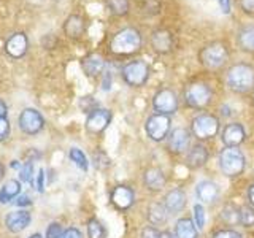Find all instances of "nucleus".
<instances>
[{"instance_id":"c85d7f7f","label":"nucleus","mask_w":254,"mask_h":238,"mask_svg":"<svg viewBox=\"0 0 254 238\" xmlns=\"http://www.w3.org/2000/svg\"><path fill=\"white\" fill-rule=\"evenodd\" d=\"M68 157H70V161L73 162L79 170H83V172L89 170V159H87V156L79 148H75V146L70 148Z\"/></svg>"},{"instance_id":"cd10ccee","label":"nucleus","mask_w":254,"mask_h":238,"mask_svg":"<svg viewBox=\"0 0 254 238\" xmlns=\"http://www.w3.org/2000/svg\"><path fill=\"white\" fill-rule=\"evenodd\" d=\"M87 238H107V227L97 218L87 221Z\"/></svg>"},{"instance_id":"4be33fe9","label":"nucleus","mask_w":254,"mask_h":238,"mask_svg":"<svg viewBox=\"0 0 254 238\" xmlns=\"http://www.w3.org/2000/svg\"><path fill=\"white\" fill-rule=\"evenodd\" d=\"M81 68H83L86 76L95 78L100 73H103V70H105V59H103L102 56L97 53L87 54L86 58L81 60Z\"/></svg>"},{"instance_id":"f3484780","label":"nucleus","mask_w":254,"mask_h":238,"mask_svg":"<svg viewBox=\"0 0 254 238\" xmlns=\"http://www.w3.org/2000/svg\"><path fill=\"white\" fill-rule=\"evenodd\" d=\"M246 140V129L240 122H230L221 132V141L224 146L238 148Z\"/></svg>"},{"instance_id":"603ef678","label":"nucleus","mask_w":254,"mask_h":238,"mask_svg":"<svg viewBox=\"0 0 254 238\" xmlns=\"http://www.w3.org/2000/svg\"><path fill=\"white\" fill-rule=\"evenodd\" d=\"M253 103H254V95H253Z\"/></svg>"},{"instance_id":"c9c22d12","label":"nucleus","mask_w":254,"mask_h":238,"mask_svg":"<svg viewBox=\"0 0 254 238\" xmlns=\"http://www.w3.org/2000/svg\"><path fill=\"white\" fill-rule=\"evenodd\" d=\"M221 219L226 224H238V210L232 208V206H224L221 213Z\"/></svg>"},{"instance_id":"473e14b6","label":"nucleus","mask_w":254,"mask_h":238,"mask_svg":"<svg viewBox=\"0 0 254 238\" xmlns=\"http://www.w3.org/2000/svg\"><path fill=\"white\" fill-rule=\"evenodd\" d=\"M35 167H34V162L32 161H27L26 164H22L21 170H19V179L22 182H29L32 184L34 182V178H35Z\"/></svg>"},{"instance_id":"f257e3e1","label":"nucleus","mask_w":254,"mask_h":238,"mask_svg":"<svg viewBox=\"0 0 254 238\" xmlns=\"http://www.w3.org/2000/svg\"><path fill=\"white\" fill-rule=\"evenodd\" d=\"M226 81L230 91L248 94L254 89V68L250 63H235L227 70Z\"/></svg>"},{"instance_id":"a878e982","label":"nucleus","mask_w":254,"mask_h":238,"mask_svg":"<svg viewBox=\"0 0 254 238\" xmlns=\"http://www.w3.org/2000/svg\"><path fill=\"white\" fill-rule=\"evenodd\" d=\"M21 194V182L18 179H10L0 189V203H10Z\"/></svg>"},{"instance_id":"a18cd8bd","label":"nucleus","mask_w":254,"mask_h":238,"mask_svg":"<svg viewBox=\"0 0 254 238\" xmlns=\"http://www.w3.org/2000/svg\"><path fill=\"white\" fill-rule=\"evenodd\" d=\"M246 198H248L250 205L254 208V182H253V184H250L248 190H246Z\"/></svg>"},{"instance_id":"49530a36","label":"nucleus","mask_w":254,"mask_h":238,"mask_svg":"<svg viewBox=\"0 0 254 238\" xmlns=\"http://www.w3.org/2000/svg\"><path fill=\"white\" fill-rule=\"evenodd\" d=\"M219 2V6H221V10H222V13H229L230 11V0H218Z\"/></svg>"},{"instance_id":"ea45409f","label":"nucleus","mask_w":254,"mask_h":238,"mask_svg":"<svg viewBox=\"0 0 254 238\" xmlns=\"http://www.w3.org/2000/svg\"><path fill=\"white\" fill-rule=\"evenodd\" d=\"M10 135V122L5 116H0V141H5Z\"/></svg>"},{"instance_id":"0eeeda50","label":"nucleus","mask_w":254,"mask_h":238,"mask_svg":"<svg viewBox=\"0 0 254 238\" xmlns=\"http://www.w3.org/2000/svg\"><path fill=\"white\" fill-rule=\"evenodd\" d=\"M213 97L211 87L205 83H192L186 87L185 91V102L186 105L194 110H203L210 105Z\"/></svg>"},{"instance_id":"b1692460","label":"nucleus","mask_w":254,"mask_h":238,"mask_svg":"<svg viewBox=\"0 0 254 238\" xmlns=\"http://www.w3.org/2000/svg\"><path fill=\"white\" fill-rule=\"evenodd\" d=\"M173 234L177 238H198L200 230L197 229L192 218H180L175 224Z\"/></svg>"},{"instance_id":"2f4dec72","label":"nucleus","mask_w":254,"mask_h":238,"mask_svg":"<svg viewBox=\"0 0 254 238\" xmlns=\"http://www.w3.org/2000/svg\"><path fill=\"white\" fill-rule=\"evenodd\" d=\"M192 219H194V222H195V226H197L198 230H202L205 227V222H206V210H205V206L200 202L194 203Z\"/></svg>"},{"instance_id":"1a4fd4ad","label":"nucleus","mask_w":254,"mask_h":238,"mask_svg":"<svg viewBox=\"0 0 254 238\" xmlns=\"http://www.w3.org/2000/svg\"><path fill=\"white\" fill-rule=\"evenodd\" d=\"M18 125L22 133L26 135H37L43 130L45 118L35 108H24L18 116Z\"/></svg>"},{"instance_id":"aec40b11","label":"nucleus","mask_w":254,"mask_h":238,"mask_svg":"<svg viewBox=\"0 0 254 238\" xmlns=\"http://www.w3.org/2000/svg\"><path fill=\"white\" fill-rule=\"evenodd\" d=\"M32 222V216L27 210H16L6 214L5 218V227L10 230L11 234H19L26 230Z\"/></svg>"},{"instance_id":"de8ad7c7","label":"nucleus","mask_w":254,"mask_h":238,"mask_svg":"<svg viewBox=\"0 0 254 238\" xmlns=\"http://www.w3.org/2000/svg\"><path fill=\"white\" fill-rule=\"evenodd\" d=\"M159 238H177V237H175V234L170 232V230L164 229V230H161V234H159Z\"/></svg>"},{"instance_id":"37998d69","label":"nucleus","mask_w":254,"mask_h":238,"mask_svg":"<svg viewBox=\"0 0 254 238\" xmlns=\"http://www.w3.org/2000/svg\"><path fill=\"white\" fill-rule=\"evenodd\" d=\"M240 3L245 13L254 14V0H240Z\"/></svg>"},{"instance_id":"9d476101","label":"nucleus","mask_w":254,"mask_h":238,"mask_svg":"<svg viewBox=\"0 0 254 238\" xmlns=\"http://www.w3.org/2000/svg\"><path fill=\"white\" fill-rule=\"evenodd\" d=\"M111 119H113V113L107 108H95L92 110L91 113H87L86 118V132L87 133H92V135H100L103 133L108 125L111 124Z\"/></svg>"},{"instance_id":"ddd939ff","label":"nucleus","mask_w":254,"mask_h":238,"mask_svg":"<svg viewBox=\"0 0 254 238\" xmlns=\"http://www.w3.org/2000/svg\"><path fill=\"white\" fill-rule=\"evenodd\" d=\"M190 133L185 127H177L173 129L169 137H167V149L170 151L172 154H185L188 153V149L190 148Z\"/></svg>"},{"instance_id":"7ed1b4c3","label":"nucleus","mask_w":254,"mask_h":238,"mask_svg":"<svg viewBox=\"0 0 254 238\" xmlns=\"http://www.w3.org/2000/svg\"><path fill=\"white\" fill-rule=\"evenodd\" d=\"M141 46V35L137 29L133 27H124L111 38L110 50L111 53L119 56H129L140 50Z\"/></svg>"},{"instance_id":"f8f14e48","label":"nucleus","mask_w":254,"mask_h":238,"mask_svg":"<svg viewBox=\"0 0 254 238\" xmlns=\"http://www.w3.org/2000/svg\"><path fill=\"white\" fill-rule=\"evenodd\" d=\"M135 200H137L135 190L127 184H118L110 192V202L119 211L130 210L135 205Z\"/></svg>"},{"instance_id":"a211bd4d","label":"nucleus","mask_w":254,"mask_h":238,"mask_svg":"<svg viewBox=\"0 0 254 238\" xmlns=\"http://www.w3.org/2000/svg\"><path fill=\"white\" fill-rule=\"evenodd\" d=\"M143 184L151 192H161V190L167 186V175L162 169L159 167H149L143 172Z\"/></svg>"},{"instance_id":"4c0bfd02","label":"nucleus","mask_w":254,"mask_h":238,"mask_svg":"<svg viewBox=\"0 0 254 238\" xmlns=\"http://www.w3.org/2000/svg\"><path fill=\"white\" fill-rule=\"evenodd\" d=\"M45 179H46V175H45V169H38L37 173H35V178H34V187L37 192H45Z\"/></svg>"},{"instance_id":"dca6fc26","label":"nucleus","mask_w":254,"mask_h":238,"mask_svg":"<svg viewBox=\"0 0 254 238\" xmlns=\"http://www.w3.org/2000/svg\"><path fill=\"white\" fill-rule=\"evenodd\" d=\"M195 197L202 205H213L219 200L221 189L214 181L211 179H202L195 184Z\"/></svg>"},{"instance_id":"412c9836","label":"nucleus","mask_w":254,"mask_h":238,"mask_svg":"<svg viewBox=\"0 0 254 238\" xmlns=\"http://www.w3.org/2000/svg\"><path fill=\"white\" fill-rule=\"evenodd\" d=\"M146 218H148L151 226H154V227L159 229V227L167 226L170 214H169V211H167L164 202L153 200L148 205V208H146Z\"/></svg>"},{"instance_id":"393cba45","label":"nucleus","mask_w":254,"mask_h":238,"mask_svg":"<svg viewBox=\"0 0 254 238\" xmlns=\"http://www.w3.org/2000/svg\"><path fill=\"white\" fill-rule=\"evenodd\" d=\"M64 32L70 37V38H78L83 35L84 32V21L81 16L78 14H71L64 22Z\"/></svg>"},{"instance_id":"e433bc0d","label":"nucleus","mask_w":254,"mask_h":238,"mask_svg":"<svg viewBox=\"0 0 254 238\" xmlns=\"http://www.w3.org/2000/svg\"><path fill=\"white\" fill-rule=\"evenodd\" d=\"M64 232H65V230H64V227L59 222H50V226L46 227L45 238H62Z\"/></svg>"},{"instance_id":"423d86ee","label":"nucleus","mask_w":254,"mask_h":238,"mask_svg":"<svg viewBox=\"0 0 254 238\" xmlns=\"http://www.w3.org/2000/svg\"><path fill=\"white\" fill-rule=\"evenodd\" d=\"M149 75H151V70L145 60L127 62L121 70V76L124 79V83L132 87H140L143 84H146Z\"/></svg>"},{"instance_id":"c756f323","label":"nucleus","mask_w":254,"mask_h":238,"mask_svg":"<svg viewBox=\"0 0 254 238\" xmlns=\"http://www.w3.org/2000/svg\"><path fill=\"white\" fill-rule=\"evenodd\" d=\"M238 224L242 227L254 226V208L251 205H243L238 208Z\"/></svg>"},{"instance_id":"6ab92c4d","label":"nucleus","mask_w":254,"mask_h":238,"mask_svg":"<svg viewBox=\"0 0 254 238\" xmlns=\"http://www.w3.org/2000/svg\"><path fill=\"white\" fill-rule=\"evenodd\" d=\"M210 159V151L202 143H195L194 146H190L186 153V165L190 170H198L206 165Z\"/></svg>"},{"instance_id":"3c124183","label":"nucleus","mask_w":254,"mask_h":238,"mask_svg":"<svg viewBox=\"0 0 254 238\" xmlns=\"http://www.w3.org/2000/svg\"><path fill=\"white\" fill-rule=\"evenodd\" d=\"M29 238H43L42 235H40V234H34V235H30Z\"/></svg>"},{"instance_id":"4468645a","label":"nucleus","mask_w":254,"mask_h":238,"mask_svg":"<svg viewBox=\"0 0 254 238\" xmlns=\"http://www.w3.org/2000/svg\"><path fill=\"white\" fill-rule=\"evenodd\" d=\"M5 53L11 59H22L29 51V37L26 32H14L5 42Z\"/></svg>"},{"instance_id":"a19ab883","label":"nucleus","mask_w":254,"mask_h":238,"mask_svg":"<svg viewBox=\"0 0 254 238\" xmlns=\"http://www.w3.org/2000/svg\"><path fill=\"white\" fill-rule=\"evenodd\" d=\"M62 238H84L83 237V232L76 227H68L65 229V232H64Z\"/></svg>"},{"instance_id":"5701e85b","label":"nucleus","mask_w":254,"mask_h":238,"mask_svg":"<svg viewBox=\"0 0 254 238\" xmlns=\"http://www.w3.org/2000/svg\"><path fill=\"white\" fill-rule=\"evenodd\" d=\"M151 45H153L154 51L161 54H167L173 46V37L169 30H164V29L154 30L153 35H151Z\"/></svg>"},{"instance_id":"09e8293b","label":"nucleus","mask_w":254,"mask_h":238,"mask_svg":"<svg viewBox=\"0 0 254 238\" xmlns=\"http://www.w3.org/2000/svg\"><path fill=\"white\" fill-rule=\"evenodd\" d=\"M6 113H8V107H6V103L0 99V116H5L6 118Z\"/></svg>"},{"instance_id":"58836bf2","label":"nucleus","mask_w":254,"mask_h":238,"mask_svg":"<svg viewBox=\"0 0 254 238\" xmlns=\"http://www.w3.org/2000/svg\"><path fill=\"white\" fill-rule=\"evenodd\" d=\"M159 234H161V230L154 226H146L141 229L140 232V238H159Z\"/></svg>"},{"instance_id":"f03ea898","label":"nucleus","mask_w":254,"mask_h":238,"mask_svg":"<svg viewBox=\"0 0 254 238\" xmlns=\"http://www.w3.org/2000/svg\"><path fill=\"white\" fill-rule=\"evenodd\" d=\"M218 167L227 178H238L246 170V157L242 149L224 146L218 157Z\"/></svg>"},{"instance_id":"c03bdc74","label":"nucleus","mask_w":254,"mask_h":238,"mask_svg":"<svg viewBox=\"0 0 254 238\" xmlns=\"http://www.w3.org/2000/svg\"><path fill=\"white\" fill-rule=\"evenodd\" d=\"M110 87H111V75H110V71H105V78H103L102 89L103 91H110Z\"/></svg>"},{"instance_id":"2eb2a0df","label":"nucleus","mask_w":254,"mask_h":238,"mask_svg":"<svg viewBox=\"0 0 254 238\" xmlns=\"http://www.w3.org/2000/svg\"><path fill=\"white\" fill-rule=\"evenodd\" d=\"M162 202L170 216H177L181 211H185L188 205V195L183 187H173L164 195Z\"/></svg>"},{"instance_id":"79ce46f5","label":"nucleus","mask_w":254,"mask_h":238,"mask_svg":"<svg viewBox=\"0 0 254 238\" xmlns=\"http://www.w3.org/2000/svg\"><path fill=\"white\" fill-rule=\"evenodd\" d=\"M14 203L21 206V208H24V206H30L32 205V200L29 195H18L14 198Z\"/></svg>"},{"instance_id":"6e6552de","label":"nucleus","mask_w":254,"mask_h":238,"mask_svg":"<svg viewBox=\"0 0 254 238\" xmlns=\"http://www.w3.org/2000/svg\"><path fill=\"white\" fill-rule=\"evenodd\" d=\"M227 59H229L227 48L219 42L206 45L200 51V60L203 65L210 70H218L221 67H224Z\"/></svg>"},{"instance_id":"7c9ffc66","label":"nucleus","mask_w":254,"mask_h":238,"mask_svg":"<svg viewBox=\"0 0 254 238\" xmlns=\"http://www.w3.org/2000/svg\"><path fill=\"white\" fill-rule=\"evenodd\" d=\"M107 6L115 16H124L129 11V0H107Z\"/></svg>"},{"instance_id":"9b49d317","label":"nucleus","mask_w":254,"mask_h":238,"mask_svg":"<svg viewBox=\"0 0 254 238\" xmlns=\"http://www.w3.org/2000/svg\"><path fill=\"white\" fill-rule=\"evenodd\" d=\"M153 108L156 113L172 116L178 111V95L169 87L159 89L153 97Z\"/></svg>"},{"instance_id":"8fccbe9b","label":"nucleus","mask_w":254,"mask_h":238,"mask_svg":"<svg viewBox=\"0 0 254 238\" xmlns=\"http://www.w3.org/2000/svg\"><path fill=\"white\" fill-rule=\"evenodd\" d=\"M3 177H5V167H3L2 162H0V181L3 179Z\"/></svg>"},{"instance_id":"f704fd0d","label":"nucleus","mask_w":254,"mask_h":238,"mask_svg":"<svg viewBox=\"0 0 254 238\" xmlns=\"http://www.w3.org/2000/svg\"><path fill=\"white\" fill-rule=\"evenodd\" d=\"M211 238H245V237L232 227H224V229L214 230Z\"/></svg>"},{"instance_id":"39448f33","label":"nucleus","mask_w":254,"mask_h":238,"mask_svg":"<svg viewBox=\"0 0 254 238\" xmlns=\"http://www.w3.org/2000/svg\"><path fill=\"white\" fill-rule=\"evenodd\" d=\"M172 127V118L167 115H161V113H153L145 122V132L148 135V138L151 141L161 143L164 140H167Z\"/></svg>"},{"instance_id":"72a5a7b5","label":"nucleus","mask_w":254,"mask_h":238,"mask_svg":"<svg viewBox=\"0 0 254 238\" xmlns=\"http://www.w3.org/2000/svg\"><path fill=\"white\" fill-rule=\"evenodd\" d=\"M92 164H94L95 169L105 170V169H108V167L111 165V161H110V157L105 153H102V151H97V153H95L94 157H92Z\"/></svg>"},{"instance_id":"20e7f679","label":"nucleus","mask_w":254,"mask_h":238,"mask_svg":"<svg viewBox=\"0 0 254 238\" xmlns=\"http://www.w3.org/2000/svg\"><path fill=\"white\" fill-rule=\"evenodd\" d=\"M219 119L211 113H202L192 119L190 122V133L194 135L197 140L205 141L211 140L219 133Z\"/></svg>"},{"instance_id":"bb28decb","label":"nucleus","mask_w":254,"mask_h":238,"mask_svg":"<svg viewBox=\"0 0 254 238\" xmlns=\"http://www.w3.org/2000/svg\"><path fill=\"white\" fill-rule=\"evenodd\" d=\"M238 45L243 51L254 53V26H245L238 32Z\"/></svg>"}]
</instances>
